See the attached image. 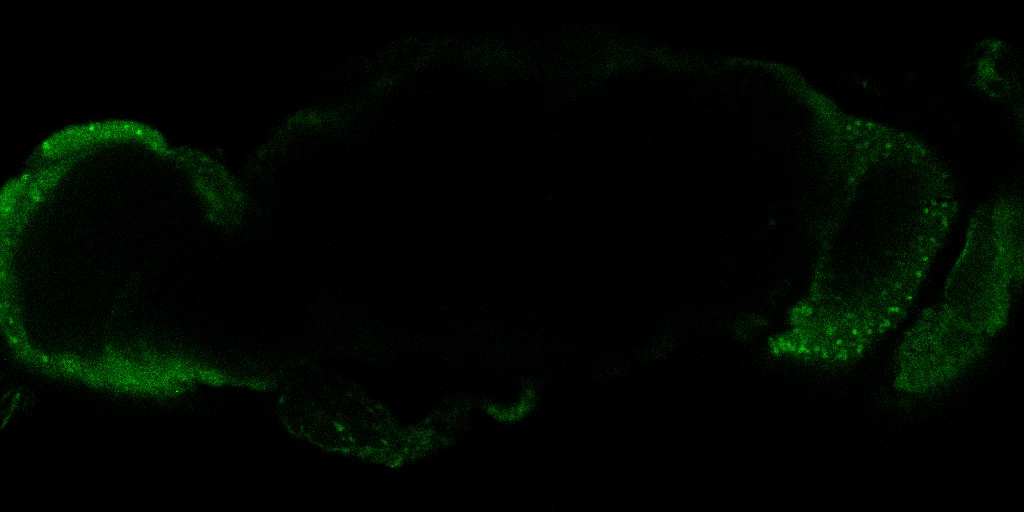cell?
Returning <instances> with one entry per match:
<instances>
[{"label": "cell", "instance_id": "cell-1", "mask_svg": "<svg viewBox=\"0 0 1024 512\" xmlns=\"http://www.w3.org/2000/svg\"><path fill=\"white\" fill-rule=\"evenodd\" d=\"M958 212L946 167L872 171L831 204L808 296L794 316L809 353L849 364L907 315Z\"/></svg>", "mask_w": 1024, "mask_h": 512}, {"label": "cell", "instance_id": "cell-2", "mask_svg": "<svg viewBox=\"0 0 1024 512\" xmlns=\"http://www.w3.org/2000/svg\"><path fill=\"white\" fill-rule=\"evenodd\" d=\"M1022 275V202L998 195L974 211L942 300L919 314L896 349V389L933 392L976 364L1006 325Z\"/></svg>", "mask_w": 1024, "mask_h": 512}]
</instances>
